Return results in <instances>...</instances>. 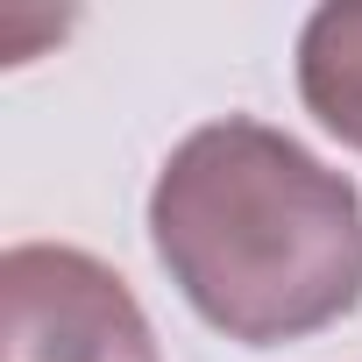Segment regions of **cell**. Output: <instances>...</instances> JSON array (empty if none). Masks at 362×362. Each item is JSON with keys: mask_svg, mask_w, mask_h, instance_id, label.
<instances>
[{"mask_svg": "<svg viewBox=\"0 0 362 362\" xmlns=\"http://www.w3.org/2000/svg\"><path fill=\"white\" fill-rule=\"evenodd\" d=\"M149 242L185 305L242 341H305L362 305V192L270 121L228 114L149 185Z\"/></svg>", "mask_w": 362, "mask_h": 362, "instance_id": "cell-1", "label": "cell"}, {"mask_svg": "<svg viewBox=\"0 0 362 362\" xmlns=\"http://www.w3.org/2000/svg\"><path fill=\"white\" fill-rule=\"evenodd\" d=\"M0 362H156V334L100 256L22 242L0 256Z\"/></svg>", "mask_w": 362, "mask_h": 362, "instance_id": "cell-2", "label": "cell"}, {"mask_svg": "<svg viewBox=\"0 0 362 362\" xmlns=\"http://www.w3.org/2000/svg\"><path fill=\"white\" fill-rule=\"evenodd\" d=\"M298 100L305 114L362 149V0L320 8L298 36Z\"/></svg>", "mask_w": 362, "mask_h": 362, "instance_id": "cell-3", "label": "cell"}]
</instances>
